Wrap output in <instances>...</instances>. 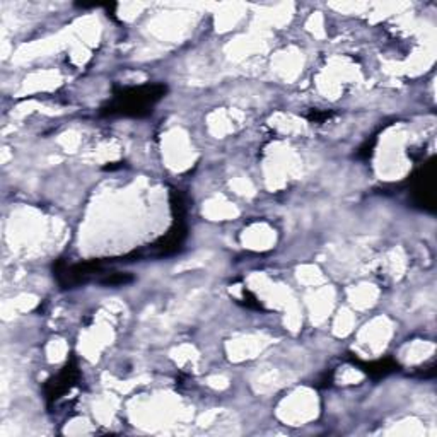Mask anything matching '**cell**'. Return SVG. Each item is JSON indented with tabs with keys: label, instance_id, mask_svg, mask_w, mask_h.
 Wrapping results in <instances>:
<instances>
[{
	"label": "cell",
	"instance_id": "obj_1",
	"mask_svg": "<svg viewBox=\"0 0 437 437\" xmlns=\"http://www.w3.org/2000/svg\"><path fill=\"white\" fill-rule=\"evenodd\" d=\"M168 87L164 84H145L139 87H125L116 91L101 113L108 116H133L140 118L152 113V106L164 98Z\"/></svg>",
	"mask_w": 437,
	"mask_h": 437
},
{
	"label": "cell",
	"instance_id": "obj_2",
	"mask_svg": "<svg viewBox=\"0 0 437 437\" xmlns=\"http://www.w3.org/2000/svg\"><path fill=\"white\" fill-rule=\"evenodd\" d=\"M79 378H81V373H79L76 361L67 362L65 368L62 369V371L58 373L53 380H50L47 382V386H45V393H47L48 405L57 403L58 399L64 398L65 395L77 385Z\"/></svg>",
	"mask_w": 437,
	"mask_h": 437
},
{
	"label": "cell",
	"instance_id": "obj_3",
	"mask_svg": "<svg viewBox=\"0 0 437 437\" xmlns=\"http://www.w3.org/2000/svg\"><path fill=\"white\" fill-rule=\"evenodd\" d=\"M432 180H434V161H429L426 168L412 178L414 183V190H412V197L417 205L422 209L434 210V186H432Z\"/></svg>",
	"mask_w": 437,
	"mask_h": 437
},
{
	"label": "cell",
	"instance_id": "obj_4",
	"mask_svg": "<svg viewBox=\"0 0 437 437\" xmlns=\"http://www.w3.org/2000/svg\"><path fill=\"white\" fill-rule=\"evenodd\" d=\"M353 365L361 368V371H364L365 374L374 378V380H380V378L388 376L391 373H397L399 369L398 362H395L393 359H381V361H373V362H364L356 359V357H351L348 359Z\"/></svg>",
	"mask_w": 437,
	"mask_h": 437
},
{
	"label": "cell",
	"instance_id": "obj_5",
	"mask_svg": "<svg viewBox=\"0 0 437 437\" xmlns=\"http://www.w3.org/2000/svg\"><path fill=\"white\" fill-rule=\"evenodd\" d=\"M133 280L130 273H122V272H106L99 277V284L108 285V287H116V285H127Z\"/></svg>",
	"mask_w": 437,
	"mask_h": 437
},
{
	"label": "cell",
	"instance_id": "obj_6",
	"mask_svg": "<svg viewBox=\"0 0 437 437\" xmlns=\"http://www.w3.org/2000/svg\"><path fill=\"white\" fill-rule=\"evenodd\" d=\"M243 295H244V302H243L244 306L251 307V310H258V311L263 310V306H261L260 302L256 301V297L251 293H248V290H243Z\"/></svg>",
	"mask_w": 437,
	"mask_h": 437
},
{
	"label": "cell",
	"instance_id": "obj_7",
	"mask_svg": "<svg viewBox=\"0 0 437 437\" xmlns=\"http://www.w3.org/2000/svg\"><path fill=\"white\" fill-rule=\"evenodd\" d=\"M330 116H331L330 111H323V113H319V111L313 110V111H311V115L307 116V118H310L311 122L322 123V122H324V120H328V118H330Z\"/></svg>",
	"mask_w": 437,
	"mask_h": 437
}]
</instances>
